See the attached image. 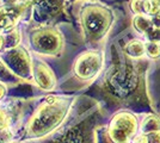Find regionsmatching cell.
<instances>
[{
  "label": "cell",
  "mask_w": 160,
  "mask_h": 143,
  "mask_svg": "<svg viewBox=\"0 0 160 143\" xmlns=\"http://www.w3.org/2000/svg\"><path fill=\"white\" fill-rule=\"evenodd\" d=\"M107 128L112 143H128L138 131V119L129 111H120L111 117Z\"/></svg>",
  "instance_id": "ba28073f"
},
{
  "label": "cell",
  "mask_w": 160,
  "mask_h": 143,
  "mask_svg": "<svg viewBox=\"0 0 160 143\" xmlns=\"http://www.w3.org/2000/svg\"><path fill=\"white\" fill-rule=\"evenodd\" d=\"M159 1H160V0H159Z\"/></svg>",
  "instance_id": "f546056e"
},
{
  "label": "cell",
  "mask_w": 160,
  "mask_h": 143,
  "mask_svg": "<svg viewBox=\"0 0 160 143\" xmlns=\"http://www.w3.org/2000/svg\"><path fill=\"white\" fill-rule=\"evenodd\" d=\"M2 6H12V5H16L18 4V0H0Z\"/></svg>",
  "instance_id": "4316f807"
},
{
  "label": "cell",
  "mask_w": 160,
  "mask_h": 143,
  "mask_svg": "<svg viewBox=\"0 0 160 143\" xmlns=\"http://www.w3.org/2000/svg\"><path fill=\"white\" fill-rule=\"evenodd\" d=\"M16 134L12 128L0 130V143H11L14 141Z\"/></svg>",
  "instance_id": "ffe728a7"
},
{
  "label": "cell",
  "mask_w": 160,
  "mask_h": 143,
  "mask_svg": "<svg viewBox=\"0 0 160 143\" xmlns=\"http://www.w3.org/2000/svg\"><path fill=\"white\" fill-rule=\"evenodd\" d=\"M4 49V34L0 31V51Z\"/></svg>",
  "instance_id": "83f0119b"
},
{
  "label": "cell",
  "mask_w": 160,
  "mask_h": 143,
  "mask_svg": "<svg viewBox=\"0 0 160 143\" xmlns=\"http://www.w3.org/2000/svg\"><path fill=\"white\" fill-rule=\"evenodd\" d=\"M147 137H148V143H160V131L148 134Z\"/></svg>",
  "instance_id": "603a6c76"
},
{
  "label": "cell",
  "mask_w": 160,
  "mask_h": 143,
  "mask_svg": "<svg viewBox=\"0 0 160 143\" xmlns=\"http://www.w3.org/2000/svg\"><path fill=\"white\" fill-rule=\"evenodd\" d=\"M31 51L41 56H59L63 50L65 41L60 31L50 25L36 27L29 35Z\"/></svg>",
  "instance_id": "277c9868"
},
{
  "label": "cell",
  "mask_w": 160,
  "mask_h": 143,
  "mask_svg": "<svg viewBox=\"0 0 160 143\" xmlns=\"http://www.w3.org/2000/svg\"><path fill=\"white\" fill-rule=\"evenodd\" d=\"M20 41H22V35L17 27L7 30L4 32V50H10L18 47L20 45Z\"/></svg>",
  "instance_id": "4fadbf2b"
},
{
  "label": "cell",
  "mask_w": 160,
  "mask_h": 143,
  "mask_svg": "<svg viewBox=\"0 0 160 143\" xmlns=\"http://www.w3.org/2000/svg\"><path fill=\"white\" fill-rule=\"evenodd\" d=\"M145 51L148 57L158 59L160 57V43L153 41H147L145 43Z\"/></svg>",
  "instance_id": "ac0fdd59"
},
{
  "label": "cell",
  "mask_w": 160,
  "mask_h": 143,
  "mask_svg": "<svg viewBox=\"0 0 160 143\" xmlns=\"http://www.w3.org/2000/svg\"><path fill=\"white\" fill-rule=\"evenodd\" d=\"M43 143H94V129L87 121H78L63 126Z\"/></svg>",
  "instance_id": "8992f818"
},
{
  "label": "cell",
  "mask_w": 160,
  "mask_h": 143,
  "mask_svg": "<svg viewBox=\"0 0 160 143\" xmlns=\"http://www.w3.org/2000/svg\"><path fill=\"white\" fill-rule=\"evenodd\" d=\"M126 54L133 59H139L145 54V43L140 40H133L126 45Z\"/></svg>",
  "instance_id": "9a60e30c"
},
{
  "label": "cell",
  "mask_w": 160,
  "mask_h": 143,
  "mask_svg": "<svg viewBox=\"0 0 160 143\" xmlns=\"http://www.w3.org/2000/svg\"><path fill=\"white\" fill-rule=\"evenodd\" d=\"M104 66V55L99 50H87L75 59L73 75L79 81L90 82L100 74Z\"/></svg>",
  "instance_id": "52a82bcc"
},
{
  "label": "cell",
  "mask_w": 160,
  "mask_h": 143,
  "mask_svg": "<svg viewBox=\"0 0 160 143\" xmlns=\"http://www.w3.org/2000/svg\"><path fill=\"white\" fill-rule=\"evenodd\" d=\"M145 36H146L147 41H153L160 43V27H157L153 25L145 34Z\"/></svg>",
  "instance_id": "44dd1931"
},
{
  "label": "cell",
  "mask_w": 160,
  "mask_h": 143,
  "mask_svg": "<svg viewBox=\"0 0 160 143\" xmlns=\"http://www.w3.org/2000/svg\"><path fill=\"white\" fill-rule=\"evenodd\" d=\"M132 143H148V137L145 134L135 136L134 138H132Z\"/></svg>",
  "instance_id": "cb8c5ba5"
},
{
  "label": "cell",
  "mask_w": 160,
  "mask_h": 143,
  "mask_svg": "<svg viewBox=\"0 0 160 143\" xmlns=\"http://www.w3.org/2000/svg\"><path fill=\"white\" fill-rule=\"evenodd\" d=\"M0 59L20 81L32 83L33 60L27 48L18 45L10 50H4Z\"/></svg>",
  "instance_id": "5b68a950"
},
{
  "label": "cell",
  "mask_w": 160,
  "mask_h": 143,
  "mask_svg": "<svg viewBox=\"0 0 160 143\" xmlns=\"http://www.w3.org/2000/svg\"><path fill=\"white\" fill-rule=\"evenodd\" d=\"M152 21H153V25L157 27H160V12L157 14L152 16Z\"/></svg>",
  "instance_id": "484cf974"
},
{
  "label": "cell",
  "mask_w": 160,
  "mask_h": 143,
  "mask_svg": "<svg viewBox=\"0 0 160 143\" xmlns=\"http://www.w3.org/2000/svg\"><path fill=\"white\" fill-rule=\"evenodd\" d=\"M130 8L135 14H142L143 13V0H132Z\"/></svg>",
  "instance_id": "7402d4cb"
},
{
  "label": "cell",
  "mask_w": 160,
  "mask_h": 143,
  "mask_svg": "<svg viewBox=\"0 0 160 143\" xmlns=\"http://www.w3.org/2000/svg\"><path fill=\"white\" fill-rule=\"evenodd\" d=\"M35 19L43 25L56 18L62 12L63 0H33L32 1Z\"/></svg>",
  "instance_id": "30bf717a"
},
{
  "label": "cell",
  "mask_w": 160,
  "mask_h": 143,
  "mask_svg": "<svg viewBox=\"0 0 160 143\" xmlns=\"http://www.w3.org/2000/svg\"><path fill=\"white\" fill-rule=\"evenodd\" d=\"M140 130L142 134L148 135L152 132L160 131V118L155 115H147L140 124Z\"/></svg>",
  "instance_id": "7c38bea8"
},
{
  "label": "cell",
  "mask_w": 160,
  "mask_h": 143,
  "mask_svg": "<svg viewBox=\"0 0 160 143\" xmlns=\"http://www.w3.org/2000/svg\"><path fill=\"white\" fill-rule=\"evenodd\" d=\"M12 126H13V121H12L11 115L8 113L6 109L0 106V130L12 128Z\"/></svg>",
  "instance_id": "d6986e66"
},
{
  "label": "cell",
  "mask_w": 160,
  "mask_h": 143,
  "mask_svg": "<svg viewBox=\"0 0 160 143\" xmlns=\"http://www.w3.org/2000/svg\"><path fill=\"white\" fill-rule=\"evenodd\" d=\"M0 81L5 82L6 85H16L19 82V79L7 68V66L1 59H0Z\"/></svg>",
  "instance_id": "2e32d148"
},
{
  "label": "cell",
  "mask_w": 160,
  "mask_h": 143,
  "mask_svg": "<svg viewBox=\"0 0 160 143\" xmlns=\"http://www.w3.org/2000/svg\"><path fill=\"white\" fill-rule=\"evenodd\" d=\"M115 21V14L110 7L99 2H87L79 11V24L84 41L87 44L102 42Z\"/></svg>",
  "instance_id": "7a4b0ae2"
},
{
  "label": "cell",
  "mask_w": 160,
  "mask_h": 143,
  "mask_svg": "<svg viewBox=\"0 0 160 143\" xmlns=\"http://www.w3.org/2000/svg\"><path fill=\"white\" fill-rule=\"evenodd\" d=\"M138 70L128 63H116L109 67L104 76V88L116 99H128L139 88Z\"/></svg>",
  "instance_id": "3957f363"
},
{
  "label": "cell",
  "mask_w": 160,
  "mask_h": 143,
  "mask_svg": "<svg viewBox=\"0 0 160 143\" xmlns=\"http://www.w3.org/2000/svg\"><path fill=\"white\" fill-rule=\"evenodd\" d=\"M77 97L67 94H48L40 99L29 111L22 116L19 124L13 129L22 132V140L41 142L63 128Z\"/></svg>",
  "instance_id": "6da1fadb"
},
{
  "label": "cell",
  "mask_w": 160,
  "mask_h": 143,
  "mask_svg": "<svg viewBox=\"0 0 160 143\" xmlns=\"http://www.w3.org/2000/svg\"><path fill=\"white\" fill-rule=\"evenodd\" d=\"M7 86H8V85H6L5 82L0 81V102H2V99H4L5 95L7 94V89H8Z\"/></svg>",
  "instance_id": "d4e9b609"
},
{
  "label": "cell",
  "mask_w": 160,
  "mask_h": 143,
  "mask_svg": "<svg viewBox=\"0 0 160 143\" xmlns=\"http://www.w3.org/2000/svg\"><path fill=\"white\" fill-rule=\"evenodd\" d=\"M27 4H16L12 6L0 7V31H7L16 27L25 12Z\"/></svg>",
  "instance_id": "8fae6325"
},
{
  "label": "cell",
  "mask_w": 160,
  "mask_h": 143,
  "mask_svg": "<svg viewBox=\"0 0 160 143\" xmlns=\"http://www.w3.org/2000/svg\"><path fill=\"white\" fill-rule=\"evenodd\" d=\"M11 143H25V142H23V141H13V142Z\"/></svg>",
  "instance_id": "f1b7e54d"
},
{
  "label": "cell",
  "mask_w": 160,
  "mask_h": 143,
  "mask_svg": "<svg viewBox=\"0 0 160 143\" xmlns=\"http://www.w3.org/2000/svg\"><path fill=\"white\" fill-rule=\"evenodd\" d=\"M160 12L159 0H143V13L147 16H154Z\"/></svg>",
  "instance_id": "e0dca14e"
},
{
  "label": "cell",
  "mask_w": 160,
  "mask_h": 143,
  "mask_svg": "<svg viewBox=\"0 0 160 143\" xmlns=\"http://www.w3.org/2000/svg\"><path fill=\"white\" fill-rule=\"evenodd\" d=\"M32 83L42 92L50 93L56 88L58 79L52 67L44 61L35 60L33 61Z\"/></svg>",
  "instance_id": "9c48e42d"
},
{
  "label": "cell",
  "mask_w": 160,
  "mask_h": 143,
  "mask_svg": "<svg viewBox=\"0 0 160 143\" xmlns=\"http://www.w3.org/2000/svg\"><path fill=\"white\" fill-rule=\"evenodd\" d=\"M133 26L138 32L145 35L153 26V21H152V18H149V16H146L145 13L136 14L133 19Z\"/></svg>",
  "instance_id": "5bb4252c"
}]
</instances>
